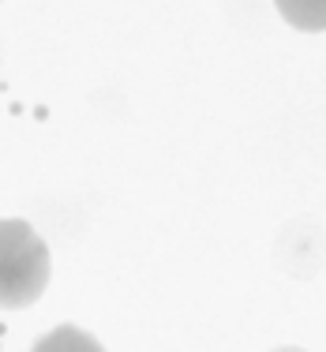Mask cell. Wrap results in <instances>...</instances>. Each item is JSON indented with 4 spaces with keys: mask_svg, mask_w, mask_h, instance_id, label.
Instances as JSON below:
<instances>
[{
    "mask_svg": "<svg viewBox=\"0 0 326 352\" xmlns=\"http://www.w3.org/2000/svg\"><path fill=\"white\" fill-rule=\"evenodd\" d=\"M49 258L45 240L23 217H0V311H23L38 304L49 285Z\"/></svg>",
    "mask_w": 326,
    "mask_h": 352,
    "instance_id": "6da1fadb",
    "label": "cell"
},
{
    "mask_svg": "<svg viewBox=\"0 0 326 352\" xmlns=\"http://www.w3.org/2000/svg\"><path fill=\"white\" fill-rule=\"evenodd\" d=\"M30 352H105V349H102V341L90 338L87 330L64 322V326H53L45 338H38L34 345H30Z\"/></svg>",
    "mask_w": 326,
    "mask_h": 352,
    "instance_id": "7a4b0ae2",
    "label": "cell"
},
{
    "mask_svg": "<svg viewBox=\"0 0 326 352\" xmlns=\"http://www.w3.org/2000/svg\"><path fill=\"white\" fill-rule=\"evenodd\" d=\"M274 4L292 30H304V34L326 30V0H274Z\"/></svg>",
    "mask_w": 326,
    "mask_h": 352,
    "instance_id": "3957f363",
    "label": "cell"
},
{
    "mask_svg": "<svg viewBox=\"0 0 326 352\" xmlns=\"http://www.w3.org/2000/svg\"><path fill=\"white\" fill-rule=\"evenodd\" d=\"M274 352H304V349H296V345H285V349H274Z\"/></svg>",
    "mask_w": 326,
    "mask_h": 352,
    "instance_id": "277c9868",
    "label": "cell"
}]
</instances>
